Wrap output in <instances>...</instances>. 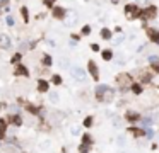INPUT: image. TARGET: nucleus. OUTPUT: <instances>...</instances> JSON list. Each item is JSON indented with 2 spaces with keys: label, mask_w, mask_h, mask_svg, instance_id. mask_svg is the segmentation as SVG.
Masks as SVG:
<instances>
[{
  "label": "nucleus",
  "mask_w": 159,
  "mask_h": 153,
  "mask_svg": "<svg viewBox=\"0 0 159 153\" xmlns=\"http://www.w3.org/2000/svg\"><path fill=\"white\" fill-rule=\"evenodd\" d=\"M11 48V37L7 34H0V49H9Z\"/></svg>",
  "instance_id": "0eeeda50"
},
{
  "label": "nucleus",
  "mask_w": 159,
  "mask_h": 153,
  "mask_svg": "<svg viewBox=\"0 0 159 153\" xmlns=\"http://www.w3.org/2000/svg\"><path fill=\"white\" fill-rule=\"evenodd\" d=\"M70 134H72V136H79L80 134V128L77 126V124H74V126L70 128Z\"/></svg>",
  "instance_id": "f3484780"
},
{
  "label": "nucleus",
  "mask_w": 159,
  "mask_h": 153,
  "mask_svg": "<svg viewBox=\"0 0 159 153\" xmlns=\"http://www.w3.org/2000/svg\"><path fill=\"white\" fill-rule=\"evenodd\" d=\"M96 95L101 102H111V99L115 97V90L110 85H98L96 87Z\"/></svg>",
  "instance_id": "f257e3e1"
},
{
  "label": "nucleus",
  "mask_w": 159,
  "mask_h": 153,
  "mask_svg": "<svg viewBox=\"0 0 159 153\" xmlns=\"http://www.w3.org/2000/svg\"><path fill=\"white\" fill-rule=\"evenodd\" d=\"M77 21H79V17H77V14H75L74 10H67V16H65V19H64L65 26L72 27V26H75V24H77Z\"/></svg>",
  "instance_id": "20e7f679"
},
{
  "label": "nucleus",
  "mask_w": 159,
  "mask_h": 153,
  "mask_svg": "<svg viewBox=\"0 0 159 153\" xmlns=\"http://www.w3.org/2000/svg\"><path fill=\"white\" fill-rule=\"evenodd\" d=\"M89 72H91V75H92V80H98L99 78V72H98V66H96V63L94 61H89Z\"/></svg>",
  "instance_id": "6e6552de"
},
{
  "label": "nucleus",
  "mask_w": 159,
  "mask_h": 153,
  "mask_svg": "<svg viewBox=\"0 0 159 153\" xmlns=\"http://www.w3.org/2000/svg\"><path fill=\"white\" fill-rule=\"evenodd\" d=\"M53 84H57V85L62 84V78H60L58 75H53Z\"/></svg>",
  "instance_id": "cd10ccee"
},
{
  "label": "nucleus",
  "mask_w": 159,
  "mask_h": 153,
  "mask_svg": "<svg viewBox=\"0 0 159 153\" xmlns=\"http://www.w3.org/2000/svg\"><path fill=\"white\" fill-rule=\"evenodd\" d=\"M149 60H151L152 63H157V61H159V58H157V56H151V58H149Z\"/></svg>",
  "instance_id": "473e14b6"
},
{
  "label": "nucleus",
  "mask_w": 159,
  "mask_h": 153,
  "mask_svg": "<svg viewBox=\"0 0 159 153\" xmlns=\"http://www.w3.org/2000/svg\"><path fill=\"white\" fill-rule=\"evenodd\" d=\"M50 94V100H51L53 104H58L60 102V95H58V92H48Z\"/></svg>",
  "instance_id": "ddd939ff"
},
{
  "label": "nucleus",
  "mask_w": 159,
  "mask_h": 153,
  "mask_svg": "<svg viewBox=\"0 0 159 153\" xmlns=\"http://www.w3.org/2000/svg\"><path fill=\"white\" fill-rule=\"evenodd\" d=\"M9 5V0H0V7H7Z\"/></svg>",
  "instance_id": "7c9ffc66"
},
{
  "label": "nucleus",
  "mask_w": 159,
  "mask_h": 153,
  "mask_svg": "<svg viewBox=\"0 0 159 153\" xmlns=\"http://www.w3.org/2000/svg\"><path fill=\"white\" fill-rule=\"evenodd\" d=\"M51 14H53V17H55V19H60V21H64L65 16H67V10H65V9H62V7H53Z\"/></svg>",
  "instance_id": "423d86ee"
},
{
  "label": "nucleus",
  "mask_w": 159,
  "mask_h": 153,
  "mask_svg": "<svg viewBox=\"0 0 159 153\" xmlns=\"http://www.w3.org/2000/svg\"><path fill=\"white\" fill-rule=\"evenodd\" d=\"M19 60H21V53H17L16 56H14V58H12V63H17V61H19Z\"/></svg>",
  "instance_id": "c756f323"
},
{
  "label": "nucleus",
  "mask_w": 159,
  "mask_h": 153,
  "mask_svg": "<svg viewBox=\"0 0 159 153\" xmlns=\"http://www.w3.org/2000/svg\"><path fill=\"white\" fill-rule=\"evenodd\" d=\"M5 24H7L9 27H14V26H16V19H14L12 16H7V17H5Z\"/></svg>",
  "instance_id": "a211bd4d"
},
{
  "label": "nucleus",
  "mask_w": 159,
  "mask_h": 153,
  "mask_svg": "<svg viewBox=\"0 0 159 153\" xmlns=\"http://www.w3.org/2000/svg\"><path fill=\"white\" fill-rule=\"evenodd\" d=\"M147 34L151 36V39H152V41H156V43L159 44V32L156 31V29H149V31H147Z\"/></svg>",
  "instance_id": "9b49d317"
},
{
  "label": "nucleus",
  "mask_w": 159,
  "mask_h": 153,
  "mask_svg": "<svg viewBox=\"0 0 159 153\" xmlns=\"http://www.w3.org/2000/svg\"><path fill=\"white\" fill-rule=\"evenodd\" d=\"M140 2H144V4H145V2H147V0H140Z\"/></svg>",
  "instance_id": "e433bc0d"
},
{
  "label": "nucleus",
  "mask_w": 159,
  "mask_h": 153,
  "mask_svg": "<svg viewBox=\"0 0 159 153\" xmlns=\"http://www.w3.org/2000/svg\"><path fill=\"white\" fill-rule=\"evenodd\" d=\"M80 32H82L84 36H87V34H89V32H91V26H84V27H82V31H80Z\"/></svg>",
  "instance_id": "bb28decb"
},
{
  "label": "nucleus",
  "mask_w": 159,
  "mask_h": 153,
  "mask_svg": "<svg viewBox=\"0 0 159 153\" xmlns=\"http://www.w3.org/2000/svg\"><path fill=\"white\" fill-rule=\"evenodd\" d=\"M151 122H152V119H151V117H145V119H142V124H144V126H149Z\"/></svg>",
  "instance_id": "c85d7f7f"
},
{
  "label": "nucleus",
  "mask_w": 159,
  "mask_h": 153,
  "mask_svg": "<svg viewBox=\"0 0 159 153\" xmlns=\"http://www.w3.org/2000/svg\"><path fill=\"white\" fill-rule=\"evenodd\" d=\"M14 122H16V124H21V117H19V116H16V117H14Z\"/></svg>",
  "instance_id": "72a5a7b5"
},
{
  "label": "nucleus",
  "mask_w": 159,
  "mask_h": 153,
  "mask_svg": "<svg viewBox=\"0 0 159 153\" xmlns=\"http://www.w3.org/2000/svg\"><path fill=\"white\" fill-rule=\"evenodd\" d=\"M43 65H45V66H51V56L45 54V56H43Z\"/></svg>",
  "instance_id": "412c9836"
},
{
  "label": "nucleus",
  "mask_w": 159,
  "mask_h": 153,
  "mask_svg": "<svg viewBox=\"0 0 159 153\" xmlns=\"http://www.w3.org/2000/svg\"><path fill=\"white\" fill-rule=\"evenodd\" d=\"M70 75H72V78L77 80V82H86V80H87V75H86V72L80 68V66H77V65L70 68Z\"/></svg>",
  "instance_id": "f03ea898"
},
{
  "label": "nucleus",
  "mask_w": 159,
  "mask_h": 153,
  "mask_svg": "<svg viewBox=\"0 0 159 153\" xmlns=\"http://www.w3.org/2000/svg\"><path fill=\"white\" fill-rule=\"evenodd\" d=\"M16 73H17V75H24V77H26V75H27V70L24 68V66H17Z\"/></svg>",
  "instance_id": "5701e85b"
},
{
  "label": "nucleus",
  "mask_w": 159,
  "mask_h": 153,
  "mask_svg": "<svg viewBox=\"0 0 159 153\" xmlns=\"http://www.w3.org/2000/svg\"><path fill=\"white\" fill-rule=\"evenodd\" d=\"M123 39H125V36H123V34H118L117 37H113V44H122Z\"/></svg>",
  "instance_id": "aec40b11"
},
{
  "label": "nucleus",
  "mask_w": 159,
  "mask_h": 153,
  "mask_svg": "<svg viewBox=\"0 0 159 153\" xmlns=\"http://www.w3.org/2000/svg\"><path fill=\"white\" fill-rule=\"evenodd\" d=\"M60 66H62V68H69V60L62 58V60H60Z\"/></svg>",
  "instance_id": "393cba45"
},
{
  "label": "nucleus",
  "mask_w": 159,
  "mask_h": 153,
  "mask_svg": "<svg viewBox=\"0 0 159 153\" xmlns=\"http://www.w3.org/2000/svg\"><path fill=\"white\" fill-rule=\"evenodd\" d=\"M4 129H5V122L0 119V131H4Z\"/></svg>",
  "instance_id": "2f4dec72"
},
{
  "label": "nucleus",
  "mask_w": 159,
  "mask_h": 153,
  "mask_svg": "<svg viewBox=\"0 0 159 153\" xmlns=\"http://www.w3.org/2000/svg\"><path fill=\"white\" fill-rule=\"evenodd\" d=\"M91 48H92L94 51H99V46H98V44H92V46H91Z\"/></svg>",
  "instance_id": "c9c22d12"
},
{
  "label": "nucleus",
  "mask_w": 159,
  "mask_h": 153,
  "mask_svg": "<svg viewBox=\"0 0 159 153\" xmlns=\"http://www.w3.org/2000/svg\"><path fill=\"white\" fill-rule=\"evenodd\" d=\"M140 9H139L135 4H128V5H125V16L128 17V19H137V17H140Z\"/></svg>",
  "instance_id": "7ed1b4c3"
},
{
  "label": "nucleus",
  "mask_w": 159,
  "mask_h": 153,
  "mask_svg": "<svg viewBox=\"0 0 159 153\" xmlns=\"http://www.w3.org/2000/svg\"><path fill=\"white\" fill-rule=\"evenodd\" d=\"M48 89H50V85H48L46 80H38V90L39 92H48Z\"/></svg>",
  "instance_id": "1a4fd4ad"
},
{
  "label": "nucleus",
  "mask_w": 159,
  "mask_h": 153,
  "mask_svg": "<svg viewBox=\"0 0 159 153\" xmlns=\"http://www.w3.org/2000/svg\"><path fill=\"white\" fill-rule=\"evenodd\" d=\"M101 37H103V39H111V31H110L108 27H103V29H101Z\"/></svg>",
  "instance_id": "f8f14e48"
},
{
  "label": "nucleus",
  "mask_w": 159,
  "mask_h": 153,
  "mask_svg": "<svg viewBox=\"0 0 159 153\" xmlns=\"http://www.w3.org/2000/svg\"><path fill=\"white\" fill-rule=\"evenodd\" d=\"M144 136L152 138V136H154V129H151V128H147V129H144Z\"/></svg>",
  "instance_id": "b1692460"
},
{
  "label": "nucleus",
  "mask_w": 159,
  "mask_h": 153,
  "mask_svg": "<svg viewBox=\"0 0 159 153\" xmlns=\"http://www.w3.org/2000/svg\"><path fill=\"white\" fill-rule=\"evenodd\" d=\"M127 78H128V75H125V73H123V75H118V77H117V82H118L120 85H127V84L132 85V82H128Z\"/></svg>",
  "instance_id": "9d476101"
},
{
  "label": "nucleus",
  "mask_w": 159,
  "mask_h": 153,
  "mask_svg": "<svg viewBox=\"0 0 159 153\" xmlns=\"http://www.w3.org/2000/svg\"><path fill=\"white\" fill-rule=\"evenodd\" d=\"M89 141H91V138L87 136V134H86V136H84V145H87V143H89Z\"/></svg>",
  "instance_id": "f704fd0d"
},
{
  "label": "nucleus",
  "mask_w": 159,
  "mask_h": 153,
  "mask_svg": "<svg viewBox=\"0 0 159 153\" xmlns=\"http://www.w3.org/2000/svg\"><path fill=\"white\" fill-rule=\"evenodd\" d=\"M84 126H86V128H91V126H92V117H86Z\"/></svg>",
  "instance_id": "a878e982"
},
{
  "label": "nucleus",
  "mask_w": 159,
  "mask_h": 153,
  "mask_svg": "<svg viewBox=\"0 0 159 153\" xmlns=\"http://www.w3.org/2000/svg\"><path fill=\"white\" fill-rule=\"evenodd\" d=\"M157 9L156 7H147V9H144L142 12H140V17H142L144 21H147V19H152V17H156V14H157Z\"/></svg>",
  "instance_id": "39448f33"
},
{
  "label": "nucleus",
  "mask_w": 159,
  "mask_h": 153,
  "mask_svg": "<svg viewBox=\"0 0 159 153\" xmlns=\"http://www.w3.org/2000/svg\"><path fill=\"white\" fill-rule=\"evenodd\" d=\"M127 119H128V121H137V119H139V114H137V112H132V111H128L127 112Z\"/></svg>",
  "instance_id": "dca6fc26"
},
{
  "label": "nucleus",
  "mask_w": 159,
  "mask_h": 153,
  "mask_svg": "<svg viewBox=\"0 0 159 153\" xmlns=\"http://www.w3.org/2000/svg\"><path fill=\"white\" fill-rule=\"evenodd\" d=\"M21 16L22 19H24V22H29V12H27V7H21Z\"/></svg>",
  "instance_id": "2eb2a0df"
},
{
  "label": "nucleus",
  "mask_w": 159,
  "mask_h": 153,
  "mask_svg": "<svg viewBox=\"0 0 159 153\" xmlns=\"http://www.w3.org/2000/svg\"><path fill=\"white\" fill-rule=\"evenodd\" d=\"M101 56H103V60H111V58H113V53H111V49H104Z\"/></svg>",
  "instance_id": "6ab92c4d"
},
{
  "label": "nucleus",
  "mask_w": 159,
  "mask_h": 153,
  "mask_svg": "<svg viewBox=\"0 0 159 153\" xmlns=\"http://www.w3.org/2000/svg\"><path fill=\"white\" fill-rule=\"evenodd\" d=\"M41 150L43 152H50V150H51V141H50V140L41 141Z\"/></svg>",
  "instance_id": "4468645a"
},
{
  "label": "nucleus",
  "mask_w": 159,
  "mask_h": 153,
  "mask_svg": "<svg viewBox=\"0 0 159 153\" xmlns=\"http://www.w3.org/2000/svg\"><path fill=\"white\" fill-rule=\"evenodd\" d=\"M132 90H133V94H142V87L140 85H137V84H132Z\"/></svg>",
  "instance_id": "4be33fe9"
}]
</instances>
